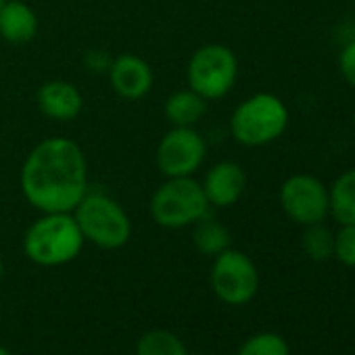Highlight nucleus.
Wrapping results in <instances>:
<instances>
[{
  "label": "nucleus",
  "mask_w": 355,
  "mask_h": 355,
  "mask_svg": "<svg viewBox=\"0 0 355 355\" xmlns=\"http://www.w3.org/2000/svg\"><path fill=\"white\" fill-rule=\"evenodd\" d=\"M26 199L42 214H71L88 191V169L82 148L67 138L40 142L21 169Z\"/></svg>",
  "instance_id": "obj_1"
},
{
  "label": "nucleus",
  "mask_w": 355,
  "mask_h": 355,
  "mask_svg": "<svg viewBox=\"0 0 355 355\" xmlns=\"http://www.w3.org/2000/svg\"><path fill=\"white\" fill-rule=\"evenodd\" d=\"M111 86L123 98H142L153 86V71L146 61L134 55H119L111 63Z\"/></svg>",
  "instance_id": "obj_11"
},
{
  "label": "nucleus",
  "mask_w": 355,
  "mask_h": 355,
  "mask_svg": "<svg viewBox=\"0 0 355 355\" xmlns=\"http://www.w3.org/2000/svg\"><path fill=\"white\" fill-rule=\"evenodd\" d=\"M201 187L205 191L209 205L230 207L243 197V193L247 189V175L239 163L222 161L207 171L205 182Z\"/></svg>",
  "instance_id": "obj_10"
},
{
  "label": "nucleus",
  "mask_w": 355,
  "mask_h": 355,
  "mask_svg": "<svg viewBox=\"0 0 355 355\" xmlns=\"http://www.w3.org/2000/svg\"><path fill=\"white\" fill-rule=\"evenodd\" d=\"M343 266L355 268V226H340L334 234V255Z\"/></svg>",
  "instance_id": "obj_20"
},
{
  "label": "nucleus",
  "mask_w": 355,
  "mask_h": 355,
  "mask_svg": "<svg viewBox=\"0 0 355 355\" xmlns=\"http://www.w3.org/2000/svg\"><path fill=\"white\" fill-rule=\"evenodd\" d=\"M239 76V61L228 46L209 44L199 49L189 63L191 90L207 98L226 96Z\"/></svg>",
  "instance_id": "obj_6"
},
{
  "label": "nucleus",
  "mask_w": 355,
  "mask_h": 355,
  "mask_svg": "<svg viewBox=\"0 0 355 355\" xmlns=\"http://www.w3.org/2000/svg\"><path fill=\"white\" fill-rule=\"evenodd\" d=\"M288 109L276 94L259 92L243 101L230 119L232 136L245 146H263L284 134Z\"/></svg>",
  "instance_id": "obj_3"
},
{
  "label": "nucleus",
  "mask_w": 355,
  "mask_h": 355,
  "mask_svg": "<svg viewBox=\"0 0 355 355\" xmlns=\"http://www.w3.org/2000/svg\"><path fill=\"white\" fill-rule=\"evenodd\" d=\"M280 205L284 214L301 226L322 224L330 216L328 189L320 178L309 173L286 178L280 187Z\"/></svg>",
  "instance_id": "obj_8"
},
{
  "label": "nucleus",
  "mask_w": 355,
  "mask_h": 355,
  "mask_svg": "<svg viewBox=\"0 0 355 355\" xmlns=\"http://www.w3.org/2000/svg\"><path fill=\"white\" fill-rule=\"evenodd\" d=\"M195 247L205 253V255H220L222 251L230 249V232L224 224H220L218 220L205 216L203 220L197 222L195 228Z\"/></svg>",
  "instance_id": "obj_16"
},
{
  "label": "nucleus",
  "mask_w": 355,
  "mask_h": 355,
  "mask_svg": "<svg viewBox=\"0 0 355 355\" xmlns=\"http://www.w3.org/2000/svg\"><path fill=\"white\" fill-rule=\"evenodd\" d=\"M211 288L226 305L249 303L259 288V272L249 255L226 249L216 255L211 268Z\"/></svg>",
  "instance_id": "obj_7"
},
{
  "label": "nucleus",
  "mask_w": 355,
  "mask_h": 355,
  "mask_svg": "<svg viewBox=\"0 0 355 355\" xmlns=\"http://www.w3.org/2000/svg\"><path fill=\"white\" fill-rule=\"evenodd\" d=\"M3 5H5V0H0V9H3Z\"/></svg>",
  "instance_id": "obj_26"
},
{
  "label": "nucleus",
  "mask_w": 355,
  "mask_h": 355,
  "mask_svg": "<svg viewBox=\"0 0 355 355\" xmlns=\"http://www.w3.org/2000/svg\"><path fill=\"white\" fill-rule=\"evenodd\" d=\"M330 216L340 226H355V167L343 171L328 189Z\"/></svg>",
  "instance_id": "obj_14"
},
{
  "label": "nucleus",
  "mask_w": 355,
  "mask_h": 355,
  "mask_svg": "<svg viewBox=\"0 0 355 355\" xmlns=\"http://www.w3.org/2000/svg\"><path fill=\"white\" fill-rule=\"evenodd\" d=\"M38 32V19L36 13L19 3V0H11V3H5L3 9H0V36H3L7 42L13 44H24L30 42Z\"/></svg>",
  "instance_id": "obj_13"
},
{
  "label": "nucleus",
  "mask_w": 355,
  "mask_h": 355,
  "mask_svg": "<svg viewBox=\"0 0 355 355\" xmlns=\"http://www.w3.org/2000/svg\"><path fill=\"white\" fill-rule=\"evenodd\" d=\"M303 251L313 261H326L334 255V232L322 224L305 226L303 232Z\"/></svg>",
  "instance_id": "obj_18"
},
{
  "label": "nucleus",
  "mask_w": 355,
  "mask_h": 355,
  "mask_svg": "<svg viewBox=\"0 0 355 355\" xmlns=\"http://www.w3.org/2000/svg\"><path fill=\"white\" fill-rule=\"evenodd\" d=\"M38 105L42 113L57 121H71L82 111V94L69 82H46L38 90Z\"/></svg>",
  "instance_id": "obj_12"
},
{
  "label": "nucleus",
  "mask_w": 355,
  "mask_h": 355,
  "mask_svg": "<svg viewBox=\"0 0 355 355\" xmlns=\"http://www.w3.org/2000/svg\"><path fill=\"white\" fill-rule=\"evenodd\" d=\"M3 274H5V263H3V257H0V278H3Z\"/></svg>",
  "instance_id": "obj_22"
},
{
  "label": "nucleus",
  "mask_w": 355,
  "mask_h": 355,
  "mask_svg": "<svg viewBox=\"0 0 355 355\" xmlns=\"http://www.w3.org/2000/svg\"><path fill=\"white\" fill-rule=\"evenodd\" d=\"M338 69L343 80L355 88V40L345 44V49L338 55Z\"/></svg>",
  "instance_id": "obj_21"
},
{
  "label": "nucleus",
  "mask_w": 355,
  "mask_h": 355,
  "mask_svg": "<svg viewBox=\"0 0 355 355\" xmlns=\"http://www.w3.org/2000/svg\"><path fill=\"white\" fill-rule=\"evenodd\" d=\"M84 245V234L69 214H44L36 220L24 239L26 255L44 268L73 261Z\"/></svg>",
  "instance_id": "obj_2"
},
{
  "label": "nucleus",
  "mask_w": 355,
  "mask_h": 355,
  "mask_svg": "<svg viewBox=\"0 0 355 355\" xmlns=\"http://www.w3.org/2000/svg\"><path fill=\"white\" fill-rule=\"evenodd\" d=\"M207 111L205 98L195 90H180L165 101V115L173 125L193 128Z\"/></svg>",
  "instance_id": "obj_15"
},
{
  "label": "nucleus",
  "mask_w": 355,
  "mask_h": 355,
  "mask_svg": "<svg viewBox=\"0 0 355 355\" xmlns=\"http://www.w3.org/2000/svg\"><path fill=\"white\" fill-rule=\"evenodd\" d=\"M207 153L203 136L193 128L175 125L169 130L157 148V165L167 178L193 175Z\"/></svg>",
  "instance_id": "obj_9"
},
{
  "label": "nucleus",
  "mask_w": 355,
  "mask_h": 355,
  "mask_svg": "<svg viewBox=\"0 0 355 355\" xmlns=\"http://www.w3.org/2000/svg\"><path fill=\"white\" fill-rule=\"evenodd\" d=\"M0 355H11V353H9V349H5L3 345H0Z\"/></svg>",
  "instance_id": "obj_23"
},
{
  "label": "nucleus",
  "mask_w": 355,
  "mask_h": 355,
  "mask_svg": "<svg viewBox=\"0 0 355 355\" xmlns=\"http://www.w3.org/2000/svg\"><path fill=\"white\" fill-rule=\"evenodd\" d=\"M236 355H291L288 343L276 332H259L249 336Z\"/></svg>",
  "instance_id": "obj_19"
},
{
  "label": "nucleus",
  "mask_w": 355,
  "mask_h": 355,
  "mask_svg": "<svg viewBox=\"0 0 355 355\" xmlns=\"http://www.w3.org/2000/svg\"><path fill=\"white\" fill-rule=\"evenodd\" d=\"M353 128H355V109H353Z\"/></svg>",
  "instance_id": "obj_25"
},
{
  "label": "nucleus",
  "mask_w": 355,
  "mask_h": 355,
  "mask_svg": "<svg viewBox=\"0 0 355 355\" xmlns=\"http://www.w3.org/2000/svg\"><path fill=\"white\" fill-rule=\"evenodd\" d=\"M136 355H189L180 336L169 330H148L136 345Z\"/></svg>",
  "instance_id": "obj_17"
},
{
  "label": "nucleus",
  "mask_w": 355,
  "mask_h": 355,
  "mask_svg": "<svg viewBox=\"0 0 355 355\" xmlns=\"http://www.w3.org/2000/svg\"><path fill=\"white\" fill-rule=\"evenodd\" d=\"M203 187L191 175L169 178L150 199V216L163 228H182L209 216Z\"/></svg>",
  "instance_id": "obj_4"
},
{
  "label": "nucleus",
  "mask_w": 355,
  "mask_h": 355,
  "mask_svg": "<svg viewBox=\"0 0 355 355\" xmlns=\"http://www.w3.org/2000/svg\"><path fill=\"white\" fill-rule=\"evenodd\" d=\"M73 211L84 241H90L101 249H119L128 243L132 232L130 220L111 197L86 193Z\"/></svg>",
  "instance_id": "obj_5"
},
{
  "label": "nucleus",
  "mask_w": 355,
  "mask_h": 355,
  "mask_svg": "<svg viewBox=\"0 0 355 355\" xmlns=\"http://www.w3.org/2000/svg\"><path fill=\"white\" fill-rule=\"evenodd\" d=\"M0 320H3V305H0Z\"/></svg>",
  "instance_id": "obj_24"
}]
</instances>
